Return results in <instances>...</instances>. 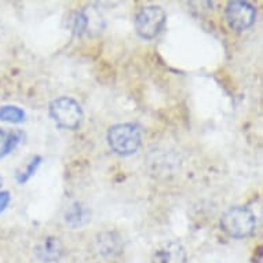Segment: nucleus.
Here are the masks:
<instances>
[{
	"instance_id": "4468645a",
	"label": "nucleus",
	"mask_w": 263,
	"mask_h": 263,
	"mask_svg": "<svg viewBox=\"0 0 263 263\" xmlns=\"http://www.w3.org/2000/svg\"><path fill=\"white\" fill-rule=\"evenodd\" d=\"M10 199H11L10 192H7V190H0V214L7 208V205L10 203Z\"/></svg>"
},
{
	"instance_id": "9b49d317",
	"label": "nucleus",
	"mask_w": 263,
	"mask_h": 263,
	"mask_svg": "<svg viewBox=\"0 0 263 263\" xmlns=\"http://www.w3.org/2000/svg\"><path fill=\"white\" fill-rule=\"evenodd\" d=\"M25 112L18 106H13V105H6L0 108V120L6 121V123H13V124H18L25 120Z\"/></svg>"
},
{
	"instance_id": "39448f33",
	"label": "nucleus",
	"mask_w": 263,
	"mask_h": 263,
	"mask_svg": "<svg viewBox=\"0 0 263 263\" xmlns=\"http://www.w3.org/2000/svg\"><path fill=\"white\" fill-rule=\"evenodd\" d=\"M224 14L229 26L237 32L251 28L256 20V10L248 2H229Z\"/></svg>"
},
{
	"instance_id": "6e6552de",
	"label": "nucleus",
	"mask_w": 263,
	"mask_h": 263,
	"mask_svg": "<svg viewBox=\"0 0 263 263\" xmlns=\"http://www.w3.org/2000/svg\"><path fill=\"white\" fill-rule=\"evenodd\" d=\"M91 219L90 210L83 205L82 203H74L69 207L65 215L66 223H69L72 228H80L83 224H86Z\"/></svg>"
},
{
	"instance_id": "0eeeda50",
	"label": "nucleus",
	"mask_w": 263,
	"mask_h": 263,
	"mask_svg": "<svg viewBox=\"0 0 263 263\" xmlns=\"http://www.w3.org/2000/svg\"><path fill=\"white\" fill-rule=\"evenodd\" d=\"M186 259V252L183 247L178 242H168L156 251L155 263H183Z\"/></svg>"
},
{
	"instance_id": "2eb2a0df",
	"label": "nucleus",
	"mask_w": 263,
	"mask_h": 263,
	"mask_svg": "<svg viewBox=\"0 0 263 263\" xmlns=\"http://www.w3.org/2000/svg\"><path fill=\"white\" fill-rule=\"evenodd\" d=\"M2 183H3V179H2V178H0V185H2Z\"/></svg>"
},
{
	"instance_id": "ddd939ff",
	"label": "nucleus",
	"mask_w": 263,
	"mask_h": 263,
	"mask_svg": "<svg viewBox=\"0 0 263 263\" xmlns=\"http://www.w3.org/2000/svg\"><path fill=\"white\" fill-rule=\"evenodd\" d=\"M87 25H88V18L87 15L83 11L78 13L74 15V20H73V30L74 33H78V35H82L83 32L87 29Z\"/></svg>"
},
{
	"instance_id": "9d476101",
	"label": "nucleus",
	"mask_w": 263,
	"mask_h": 263,
	"mask_svg": "<svg viewBox=\"0 0 263 263\" xmlns=\"http://www.w3.org/2000/svg\"><path fill=\"white\" fill-rule=\"evenodd\" d=\"M100 250L104 255H113L120 250V238L116 233H104L100 236Z\"/></svg>"
},
{
	"instance_id": "7ed1b4c3",
	"label": "nucleus",
	"mask_w": 263,
	"mask_h": 263,
	"mask_svg": "<svg viewBox=\"0 0 263 263\" xmlns=\"http://www.w3.org/2000/svg\"><path fill=\"white\" fill-rule=\"evenodd\" d=\"M50 116L62 128L76 129L82 124L83 109L73 98L61 97L50 104Z\"/></svg>"
},
{
	"instance_id": "20e7f679",
	"label": "nucleus",
	"mask_w": 263,
	"mask_h": 263,
	"mask_svg": "<svg viewBox=\"0 0 263 263\" xmlns=\"http://www.w3.org/2000/svg\"><path fill=\"white\" fill-rule=\"evenodd\" d=\"M165 24V13L159 6H146L135 17V29L142 39L151 40L159 35Z\"/></svg>"
},
{
	"instance_id": "f8f14e48",
	"label": "nucleus",
	"mask_w": 263,
	"mask_h": 263,
	"mask_svg": "<svg viewBox=\"0 0 263 263\" xmlns=\"http://www.w3.org/2000/svg\"><path fill=\"white\" fill-rule=\"evenodd\" d=\"M40 163H42V157L40 156H33L32 159L25 164V167H22L20 171H17V181L18 183H25L26 181H29L30 178L35 175V173L39 168Z\"/></svg>"
},
{
	"instance_id": "f03ea898",
	"label": "nucleus",
	"mask_w": 263,
	"mask_h": 263,
	"mask_svg": "<svg viewBox=\"0 0 263 263\" xmlns=\"http://www.w3.org/2000/svg\"><path fill=\"white\" fill-rule=\"evenodd\" d=\"M109 146L120 156H129L135 153L142 142V131L137 124L124 123L110 127L108 131Z\"/></svg>"
},
{
	"instance_id": "f257e3e1",
	"label": "nucleus",
	"mask_w": 263,
	"mask_h": 263,
	"mask_svg": "<svg viewBox=\"0 0 263 263\" xmlns=\"http://www.w3.org/2000/svg\"><path fill=\"white\" fill-rule=\"evenodd\" d=\"M220 228L230 237H250L256 229V216L246 207H232L222 215Z\"/></svg>"
},
{
	"instance_id": "423d86ee",
	"label": "nucleus",
	"mask_w": 263,
	"mask_h": 263,
	"mask_svg": "<svg viewBox=\"0 0 263 263\" xmlns=\"http://www.w3.org/2000/svg\"><path fill=\"white\" fill-rule=\"evenodd\" d=\"M36 255L42 262H57L64 255V246L60 241V238L47 237L36 247Z\"/></svg>"
},
{
	"instance_id": "1a4fd4ad",
	"label": "nucleus",
	"mask_w": 263,
	"mask_h": 263,
	"mask_svg": "<svg viewBox=\"0 0 263 263\" xmlns=\"http://www.w3.org/2000/svg\"><path fill=\"white\" fill-rule=\"evenodd\" d=\"M22 141V133L0 128V159L15 149Z\"/></svg>"
}]
</instances>
